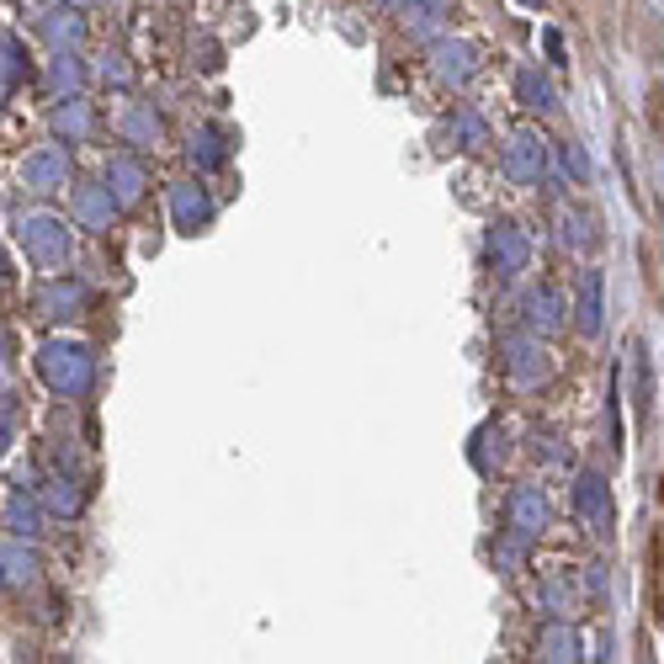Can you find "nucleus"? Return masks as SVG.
<instances>
[{
  "instance_id": "obj_1",
  "label": "nucleus",
  "mask_w": 664,
  "mask_h": 664,
  "mask_svg": "<svg viewBox=\"0 0 664 664\" xmlns=\"http://www.w3.org/2000/svg\"><path fill=\"white\" fill-rule=\"evenodd\" d=\"M649 623H664V538L649 542Z\"/></svg>"
}]
</instances>
